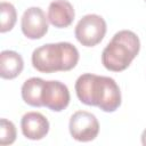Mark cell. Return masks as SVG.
I'll return each mask as SVG.
<instances>
[{
    "instance_id": "obj_1",
    "label": "cell",
    "mask_w": 146,
    "mask_h": 146,
    "mask_svg": "<svg viewBox=\"0 0 146 146\" xmlns=\"http://www.w3.org/2000/svg\"><path fill=\"white\" fill-rule=\"evenodd\" d=\"M75 92L81 103L97 106L104 112H114L121 105L120 88L110 76L84 73L75 82Z\"/></svg>"
},
{
    "instance_id": "obj_2",
    "label": "cell",
    "mask_w": 146,
    "mask_h": 146,
    "mask_svg": "<svg viewBox=\"0 0 146 146\" xmlns=\"http://www.w3.org/2000/svg\"><path fill=\"white\" fill-rule=\"evenodd\" d=\"M79 62V51L70 42L47 43L32 52L33 67L42 73L70 71Z\"/></svg>"
},
{
    "instance_id": "obj_3",
    "label": "cell",
    "mask_w": 146,
    "mask_h": 146,
    "mask_svg": "<svg viewBox=\"0 0 146 146\" xmlns=\"http://www.w3.org/2000/svg\"><path fill=\"white\" fill-rule=\"evenodd\" d=\"M140 49V41L136 33L122 30L115 33L102 52V63L113 72L124 71L136 58Z\"/></svg>"
},
{
    "instance_id": "obj_4",
    "label": "cell",
    "mask_w": 146,
    "mask_h": 146,
    "mask_svg": "<svg viewBox=\"0 0 146 146\" xmlns=\"http://www.w3.org/2000/svg\"><path fill=\"white\" fill-rule=\"evenodd\" d=\"M105 19L96 14L83 16L75 26V38L84 47H94L98 44L106 34Z\"/></svg>"
},
{
    "instance_id": "obj_5",
    "label": "cell",
    "mask_w": 146,
    "mask_h": 146,
    "mask_svg": "<svg viewBox=\"0 0 146 146\" xmlns=\"http://www.w3.org/2000/svg\"><path fill=\"white\" fill-rule=\"evenodd\" d=\"M71 136L78 141H91L99 132V122L97 117L87 111L75 112L68 123Z\"/></svg>"
},
{
    "instance_id": "obj_6",
    "label": "cell",
    "mask_w": 146,
    "mask_h": 146,
    "mask_svg": "<svg viewBox=\"0 0 146 146\" xmlns=\"http://www.w3.org/2000/svg\"><path fill=\"white\" fill-rule=\"evenodd\" d=\"M23 34L32 40L41 39L48 32V17L39 7L27 8L21 21Z\"/></svg>"
},
{
    "instance_id": "obj_7",
    "label": "cell",
    "mask_w": 146,
    "mask_h": 146,
    "mask_svg": "<svg viewBox=\"0 0 146 146\" xmlns=\"http://www.w3.org/2000/svg\"><path fill=\"white\" fill-rule=\"evenodd\" d=\"M70 91L67 87L57 80L44 82L42 91V104L54 112H60L68 106Z\"/></svg>"
},
{
    "instance_id": "obj_8",
    "label": "cell",
    "mask_w": 146,
    "mask_h": 146,
    "mask_svg": "<svg viewBox=\"0 0 146 146\" xmlns=\"http://www.w3.org/2000/svg\"><path fill=\"white\" fill-rule=\"evenodd\" d=\"M21 129L27 139L40 140L49 131V122L44 115L39 112H27L21 120Z\"/></svg>"
},
{
    "instance_id": "obj_9",
    "label": "cell",
    "mask_w": 146,
    "mask_h": 146,
    "mask_svg": "<svg viewBox=\"0 0 146 146\" xmlns=\"http://www.w3.org/2000/svg\"><path fill=\"white\" fill-rule=\"evenodd\" d=\"M74 8L67 0H54L48 7V21L57 29H64L73 23Z\"/></svg>"
},
{
    "instance_id": "obj_10",
    "label": "cell",
    "mask_w": 146,
    "mask_h": 146,
    "mask_svg": "<svg viewBox=\"0 0 146 146\" xmlns=\"http://www.w3.org/2000/svg\"><path fill=\"white\" fill-rule=\"evenodd\" d=\"M24 68L22 56L13 50H3L0 54V75L2 79L11 80L18 76Z\"/></svg>"
},
{
    "instance_id": "obj_11",
    "label": "cell",
    "mask_w": 146,
    "mask_h": 146,
    "mask_svg": "<svg viewBox=\"0 0 146 146\" xmlns=\"http://www.w3.org/2000/svg\"><path fill=\"white\" fill-rule=\"evenodd\" d=\"M44 80L40 78H30L26 80L21 89L23 100L33 107H41L42 104V91L44 87Z\"/></svg>"
},
{
    "instance_id": "obj_12",
    "label": "cell",
    "mask_w": 146,
    "mask_h": 146,
    "mask_svg": "<svg viewBox=\"0 0 146 146\" xmlns=\"http://www.w3.org/2000/svg\"><path fill=\"white\" fill-rule=\"evenodd\" d=\"M0 13H1V24H0V32L5 33L10 31L17 19V14L15 7L9 3L2 1L0 3Z\"/></svg>"
},
{
    "instance_id": "obj_13",
    "label": "cell",
    "mask_w": 146,
    "mask_h": 146,
    "mask_svg": "<svg viewBox=\"0 0 146 146\" xmlns=\"http://www.w3.org/2000/svg\"><path fill=\"white\" fill-rule=\"evenodd\" d=\"M16 139L15 124L7 120L1 119L0 121V145H10Z\"/></svg>"
},
{
    "instance_id": "obj_14",
    "label": "cell",
    "mask_w": 146,
    "mask_h": 146,
    "mask_svg": "<svg viewBox=\"0 0 146 146\" xmlns=\"http://www.w3.org/2000/svg\"><path fill=\"white\" fill-rule=\"evenodd\" d=\"M141 144L146 146V129H145V130L143 131V133H141Z\"/></svg>"
},
{
    "instance_id": "obj_15",
    "label": "cell",
    "mask_w": 146,
    "mask_h": 146,
    "mask_svg": "<svg viewBox=\"0 0 146 146\" xmlns=\"http://www.w3.org/2000/svg\"><path fill=\"white\" fill-rule=\"evenodd\" d=\"M145 1H146V0H145Z\"/></svg>"
}]
</instances>
